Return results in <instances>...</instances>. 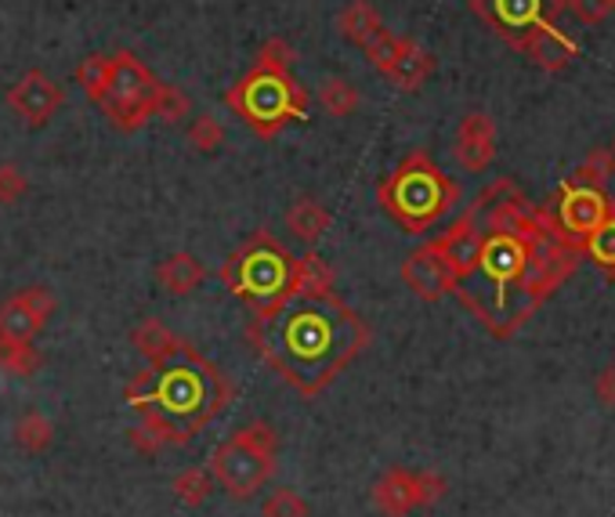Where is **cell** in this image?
<instances>
[{
	"label": "cell",
	"mask_w": 615,
	"mask_h": 517,
	"mask_svg": "<svg viewBox=\"0 0 615 517\" xmlns=\"http://www.w3.org/2000/svg\"><path fill=\"white\" fill-rule=\"evenodd\" d=\"M246 340L300 394H322L369 344V325L334 290H297L254 316Z\"/></svg>",
	"instance_id": "obj_1"
},
{
	"label": "cell",
	"mask_w": 615,
	"mask_h": 517,
	"mask_svg": "<svg viewBox=\"0 0 615 517\" xmlns=\"http://www.w3.org/2000/svg\"><path fill=\"white\" fill-rule=\"evenodd\" d=\"M148 365L153 373L134 376L123 387V402L142 416L139 427H131L127 442L145 456L188 445L236 399L232 380L207 355H199L185 337Z\"/></svg>",
	"instance_id": "obj_2"
},
{
	"label": "cell",
	"mask_w": 615,
	"mask_h": 517,
	"mask_svg": "<svg viewBox=\"0 0 615 517\" xmlns=\"http://www.w3.org/2000/svg\"><path fill=\"white\" fill-rule=\"evenodd\" d=\"M290 59L294 51L286 48V40H268L254 70L225 94V105L262 138H276L286 124L308 116V91L294 80Z\"/></svg>",
	"instance_id": "obj_3"
},
{
	"label": "cell",
	"mask_w": 615,
	"mask_h": 517,
	"mask_svg": "<svg viewBox=\"0 0 615 517\" xmlns=\"http://www.w3.org/2000/svg\"><path fill=\"white\" fill-rule=\"evenodd\" d=\"M471 11L546 73L568 70L580 54L576 40L562 33L565 0H471Z\"/></svg>",
	"instance_id": "obj_4"
},
{
	"label": "cell",
	"mask_w": 615,
	"mask_h": 517,
	"mask_svg": "<svg viewBox=\"0 0 615 517\" xmlns=\"http://www.w3.org/2000/svg\"><path fill=\"white\" fill-rule=\"evenodd\" d=\"M460 185L428 153H409L385 182L377 185V203L409 236L431 232L457 207Z\"/></svg>",
	"instance_id": "obj_5"
},
{
	"label": "cell",
	"mask_w": 615,
	"mask_h": 517,
	"mask_svg": "<svg viewBox=\"0 0 615 517\" xmlns=\"http://www.w3.org/2000/svg\"><path fill=\"white\" fill-rule=\"evenodd\" d=\"M300 257H294L271 232H254L243 247L222 265V282L232 297L262 316L297 293Z\"/></svg>",
	"instance_id": "obj_6"
},
{
	"label": "cell",
	"mask_w": 615,
	"mask_h": 517,
	"mask_svg": "<svg viewBox=\"0 0 615 517\" xmlns=\"http://www.w3.org/2000/svg\"><path fill=\"white\" fill-rule=\"evenodd\" d=\"M279 471V434L265 420L239 427L228 442H222L211 456L214 485L232 499H250L254 493L276 478Z\"/></svg>",
	"instance_id": "obj_7"
},
{
	"label": "cell",
	"mask_w": 615,
	"mask_h": 517,
	"mask_svg": "<svg viewBox=\"0 0 615 517\" xmlns=\"http://www.w3.org/2000/svg\"><path fill=\"white\" fill-rule=\"evenodd\" d=\"M160 94H163V80L134 59L131 51L109 54V80L99 99V108L116 131L123 134L142 131L156 116Z\"/></svg>",
	"instance_id": "obj_8"
},
{
	"label": "cell",
	"mask_w": 615,
	"mask_h": 517,
	"mask_svg": "<svg viewBox=\"0 0 615 517\" xmlns=\"http://www.w3.org/2000/svg\"><path fill=\"white\" fill-rule=\"evenodd\" d=\"M445 478L434 471L391 467L373 482V507L385 517H409L413 510H428L445 496Z\"/></svg>",
	"instance_id": "obj_9"
},
{
	"label": "cell",
	"mask_w": 615,
	"mask_h": 517,
	"mask_svg": "<svg viewBox=\"0 0 615 517\" xmlns=\"http://www.w3.org/2000/svg\"><path fill=\"white\" fill-rule=\"evenodd\" d=\"M54 293L48 286H25V290L11 293L4 304H0V340H22V344H33V340L48 330V322L54 316Z\"/></svg>",
	"instance_id": "obj_10"
},
{
	"label": "cell",
	"mask_w": 615,
	"mask_h": 517,
	"mask_svg": "<svg viewBox=\"0 0 615 517\" xmlns=\"http://www.w3.org/2000/svg\"><path fill=\"white\" fill-rule=\"evenodd\" d=\"M615 214V203L605 196V188H591V185H576V182H565L562 193H557V225L565 228V232L572 239H583L597 232L601 225L608 221V217Z\"/></svg>",
	"instance_id": "obj_11"
},
{
	"label": "cell",
	"mask_w": 615,
	"mask_h": 517,
	"mask_svg": "<svg viewBox=\"0 0 615 517\" xmlns=\"http://www.w3.org/2000/svg\"><path fill=\"white\" fill-rule=\"evenodd\" d=\"M402 282L420 297V301L434 304L457 290V271L449 265V257L439 250V242L431 239L402 261Z\"/></svg>",
	"instance_id": "obj_12"
},
{
	"label": "cell",
	"mask_w": 615,
	"mask_h": 517,
	"mask_svg": "<svg viewBox=\"0 0 615 517\" xmlns=\"http://www.w3.org/2000/svg\"><path fill=\"white\" fill-rule=\"evenodd\" d=\"M65 102V91L54 84V80L44 70H30L22 73V80L16 87L8 91V108L16 113L25 127H48L54 113L62 108Z\"/></svg>",
	"instance_id": "obj_13"
},
{
	"label": "cell",
	"mask_w": 615,
	"mask_h": 517,
	"mask_svg": "<svg viewBox=\"0 0 615 517\" xmlns=\"http://www.w3.org/2000/svg\"><path fill=\"white\" fill-rule=\"evenodd\" d=\"M434 242H439V250L449 257V265L457 271V286H460L474 271L478 254H482V210H478V203H471Z\"/></svg>",
	"instance_id": "obj_14"
},
{
	"label": "cell",
	"mask_w": 615,
	"mask_h": 517,
	"mask_svg": "<svg viewBox=\"0 0 615 517\" xmlns=\"http://www.w3.org/2000/svg\"><path fill=\"white\" fill-rule=\"evenodd\" d=\"M453 153L460 167L471 174L492 167V159H496V124H492L489 113H468L460 120Z\"/></svg>",
	"instance_id": "obj_15"
},
{
	"label": "cell",
	"mask_w": 615,
	"mask_h": 517,
	"mask_svg": "<svg viewBox=\"0 0 615 517\" xmlns=\"http://www.w3.org/2000/svg\"><path fill=\"white\" fill-rule=\"evenodd\" d=\"M380 76H388L399 91H417L423 87V80L434 73V54L423 51L417 40H394V48L388 54V62L377 70Z\"/></svg>",
	"instance_id": "obj_16"
},
{
	"label": "cell",
	"mask_w": 615,
	"mask_h": 517,
	"mask_svg": "<svg viewBox=\"0 0 615 517\" xmlns=\"http://www.w3.org/2000/svg\"><path fill=\"white\" fill-rule=\"evenodd\" d=\"M203 279H207V268L199 265V257L196 254H188V250H177V254H167L163 261L156 265V286L163 293H171V297H188V293H196Z\"/></svg>",
	"instance_id": "obj_17"
},
{
	"label": "cell",
	"mask_w": 615,
	"mask_h": 517,
	"mask_svg": "<svg viewBox=\"0 0 615 517\" xmlns=\"http://www.w3.org/2000/svg\"><path fill=\"white\" fill-rule=\"evenodd\" d=\"M334 214L322 207L319 199L311 196H300L290 210H286V228L294 232V239L308 242V247H316V242L326 236V228H330Z\"/></svg>",
	"instance_id": "obj_18"
},
{
	"label": "cell",
	"mask_w": 615,
	"mask_h": 517,
	"mask_svg": "<svg viewBox=\"0 0 615 517\" xmlns=\"http://www.w3.org/2000/svg\"><path fill=\"white\" fill-rule=\"evenodd\" d=\"M337 30L345 40H351V44H369L380 30H385V22H380L377 8L369 4V0H351V4L340 11L337 15Z\"/></svg>",
	"instance_id": "obj_19"
},
{
	"label": "cell",
	"mask_w": 615,
	"mask_h": 517,
	"mask_svg": "<svg viewBox=\"0 0 615 517\" xmlns=\"http://www.w3.org/2000/svg\"><path fill=\"white\" fill-rule=\"evenodd\" d=\"M177 340L182 337H177L171 325H163L160 319H145L142 325H134V333H131V344L139 348V355L145 362H156L160 355H167Z\"/></svg>",
	"instance_id": "obj_20"
},
{
	"label": "cell",
	"mask_w": 615,
	"mask_h": 517,
	"mask_svg": "<svg viewBox=\"0 0 615 517\" xmlns=\"http://www.w3.org/2000/svg\"><path fill=\"white\" fill-rule=\"evenodd\" d=\"M11 434H16V445L22 448V453L40 456V453H48L54 442V424L44 413H25L16 420V431Z\"/></svg>",
	"instance_id": "obj_21"
},
{
	"label": "cell",
	"mask_w": 615,
	"mask_h": 517,
	"mask_svg": "<svg viewBox=\"0 0 615 517\" xmlns=\"http://www.w3.org/2000/svg\"><path fill=\"white\" fill-rule=\"evenodd\" d=\"M612 178H615V153H612L608 145H597V148H591V153H586L576 163V170H572L568 182L591 185V188H605Z\"/></svg>",
	"instance_id": "obj_22"
},
{
	"label": "cell",
	"mask_w": 615,
	"mask_h": 517,
	"mask_svg": "<svg viewBox=\"0 0 615 517\" xmlns=\"http://www.w3.org/2000/svg\"><path fill=\"white\" fill-rule=\"evenodd\" d=\"M171 493L182 507H203L207 496L214 493V474L207 467H188L171 482Z\"/></svg>",
	"instance_id": "obj_23"
},
{
	"label": "cell",
	"mask_w": 615,
	"mask_h": 517,
	"mask_svg": "<svg viewBox=\"0 0 615 517\" xmlns=\"http://www.w3.org/2000/svg\"><path fill=\"white\" fill-rule=\"evenodd\" d=\"M319 102H322V108L330 116H337V120H345V116H351L355 108H359V91L351 87V80H345V76H330V80H322V87H319Z\"/></svg>",
	"instance_id": "obj_24"
},
{
	"label": "cell",
	"mask_w": 615,
	"mask_h": 517,
	"mask_svg": "<svg viewBox=\"0 0 615 517\" xmlns=\"http://www.w3.org/2000/svg\"><path fill=\"white\" fill-rule=\"evenodd\" d=\"M40 351L22 340H0V370L11 376H33L40 370Z\"/></svg>",
	"instance_id": "obj_25"
},
{
	"label": "cell",
	"mask_w": 615,
	"mask_h": 517,
	"mask_svg": "<svg viewBox=\"0 0 615 517\" xmlns=\"http://www.w3.org/2000/svg\"><path fill=\"white\" fill-rule=\"evenodd\" d=\"M105 80H109V54H88V59L76 65V84L84 91V99L94 105L102 99Z\"/></svg>",
	"instance_id": "obj_26"
},
{
	"label": "cell",
	"mask_w": 615,
	"mask_h": 517,
	"mask_svg": "<svg viewBox=\"0 0 615 517\" xmlns=\"http://www.w3.org/2000/svg\"><path fill=\"white\" fill-rule=\"evenodd\" d=\"M583 254H591L594 265H601L615 276V214L597 228V232H591L583 239Z\"/></svg>",
	"instance_id": "obj_27"
},
{
	"label": "cell",
	"mask_w": 615,
	"mask_h": 517,
	"mask_svg": "<svg viewBox=\"0 0 615 517\" xmlns=\"http://www.w3.org/2000/svg\"><path fill=\"white\" fill-rule=\"evenodd\" d=\"M262 517H311V507L305 496L294 493V488H276V493L265 499Z\"/></svg>",
	"instance_id": "obj_28"
},
{
	"label": "cell",
	"mask_w": 615,
	"mask_h": 517,
	"mask_svg": "<svg viewBox=\"0 0 615 517\" xmlns=\"http://www.w3.org/2000/svg\"><path fill=\"white\" fill-rule=\"evenodd\" d=\"M188 145H193L196 153H217V148L225 145V127L217 124L214 116H196L193 127H188Z\"/></svg>",
	"instance_id": "obj_29"
},
{
	"label": "cell",
	"mask_w": 615,
	"mask_h": 517,
	"mask_svg": "<svg viewBox=\"0 0 615 517\" xmlns=\"http://www.w3.org/2000/svg\"><path fill=\"white\" fill-rule=\"evenodd\" d=\"M188 108H193V102H188V94H185V91H177V87H171V84H163L160 108H156V116H160V120H167V124H177V120H185V116H188Z\"/></svg>",
	"instance_id": "obj_30"
},
{
	"label": "cell",
	"mask_w": 615,
	"mask_h": 517,
	"mask_svg": "<svg viewBox=\"0 0 615 517\" xmlns=\"http://www.w3.org/2000/svg\"><path fill=\"white\" fill-rule=\"evenodd\" d=\"M25 193H30V182H25V174L16 167V163H0V203H19Z\"/></svg>",
	"instance_id": "obj_31"
},
{
	"label": "cell",
	"mask_w": 615,
	"mask_h": 517,
	"mask_svg": "<svg viewBox=\"0 0 615 517\" xmlns=\"http://www.w3.org/2000/svg\"><path fill=\"white\" fill-rule=\"evenodd\" d=\"M565 11H572L583 25H597L612 15V0H565Z\"/></svg>",
	"instance_id": "obj_32"
},
{
	"label": "cell",
	"mask_w": 615,
	"mask_h": 517,
	"mask_svg": "<svg viewBox=\"0 0 615 517\" xmlns=\"http://www.w3.org/2000/svg\"><path fill=\"white\" fill-rule=\"evenodd\" d=\"M594 394L597 402L605 405V410H615V362L601 365L597 376H594Z\"/></svg>",
	"instance_id": "obj_33"
},
{
	"label": "cell",
	"mask_w": 615,
	"mask_h": 517,
	"mask_svg": "<svg viewBox=\"0 0 615 517\" xmlns=\"http://www.w3.org/2000/svg\"><path fill=\"white\" fill-rule=\"evenodd\" d=\"M612 11H615V0H612Z\"/></svg>",
	"instance_id": "obj_34"
},
{
	"label": "cell",
	"mask_w": 615,
	"mask_h": 517,
	"mask_svg": "<svg viewBox=\"0 0 615 517\" xmlns=\"http://www.w3.org/2000/svg\"><path fill=\"white\" fill-rule=\"evenodd\" d=\"M612 153H615V145H612Z\"/></svg>",
	"instance_id": "obj_35"
}]
</instances>
